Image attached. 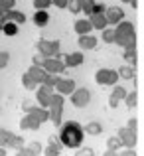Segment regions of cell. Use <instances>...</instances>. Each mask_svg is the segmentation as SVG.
I'll return each mask as SVG.
<instances>
[{
	"instance_id": "obj_1",
	"label": "cell",
	"mask_w": 144,
	"mask_h": 156,
	"mask_svg": "<svg viewBox=\"0 0 144 156\" xmlns=\"http://www.w3.org/2000/svg\"><path fill=\"white\" fill-rule=\"evenodd\" d=\"M83 134H85V130L81 129L79 122L67 121L63 126H61L59 140H61V144L67 146V148H77V146L83 142Z\"/></svg>"
},
{
	"instance_id": "obj_2",
	"label": "cell",
	"mask_w": 144,
	"mask_h": 156,
	"mask_svg": "<svg viewBox=\"0 0 144 156\" xmlns=\"http://www.w3.org/2000/svg\"><path fill=\"white\" fill-rule=\"evenodd\" d=\"M114 42L125 50H136V34L132 22H121L114 30Z\"/></svg>"
},
{
	"instance_id": "obj_3",
	"label": "cell",
	"mask_w": 144,
	"mask_h": 156,
	"mask_svg": "<svg viewBox=\"0 0 144 156\" xmlns=\"http://www.w3.org/2000/svg\"><path fill=\"white\" fill-rule=\"evenodd\" d=\"M61 113H63V97H61V93L59 95L53 93L51 103H49V119H51L55 125H59L61 122Z\"/></svg>"
},
{
	"instance_id": "obj_4",
	"label": "cell",
	"mask_w": 144,
	"mask_h": 156,
	"mask_svg": "<svg viewBox=\"0 0 144 156\" xmlns=\"http://www.w3.org/2000/svg\"><path fill=\"white\" fill-rule=\"evenodd\" d=\"M36 48L40 50L44 57H57V53H59V42H55V40H40L38 44H36Z\"/></svg>"
},
{
	"instance_id": "obj_5",
	"label": "cell",
	"mask_w": 144,
	"mask_h": 156,
	"mask_svg": "<svg viewBox=\"0 0 144 156\" xmlns=\"http://www.w3.org/2000/svg\"><path fill=\"white\" fill-rule=\"evenodd\" d=\"M99 85H114L118 79V71H113V69H99L95 75Z\"/></svg>"
},
{
	"instance_id": "obj_6",
	"label": "cell",
	"mask_w": 144,
	"mask_h": 156,
	"mask_svg": "<svg viewBox=\"0 0 144 156\" xmlns=\"http://www.w3.org/2000/svg\"><path fill=\"white\" fill-rule=\"evenodd\" d=\"M22 138L20 136H16V134H12V133H8V130H4V129H0V146H12V148H20L22 146Z\"/></svg>"
},
{
	"instance_id": "obj_7",
	"label": "cell",
	"mask_w": 144,
	"mask_h": 156,
	"mask_svg": "<svg viewBox=\"0 0 144 156\" xmlns=\"http://www.w3.org/2000/svg\"><path fill=\"white\" fill-rule=\"evenodd\" d=\"M118 138L122 140L125 146L134 148V144H136V130H132L130 126H125V129H121V133H118Z\"/></svg>"
},
{
	"instance_id": "obj_8",
	"label": "cell",
	"mask_w": 144,
	"mask_h": 156,
	"mask_svg": "<svg viewBox=\"0 0 144 156\" xmlns=\"http://www.w3.org/2000/svg\"><path fill=\"white\" fill-rule=\"evenodd\" d=\"M42 67L46 69V71H49V73H59V71L65 69V63H61L57 57H46L44 63H42Z\"/></svg>"
},
{
	"instance_id": "obj_9",
	"label": "cell",
	"mask_w": 144,
	"mask_h": 156,
	"mask_svg": "<svg viewBox=\"0 0 144 156\" xmlns=\"http://www.w3.org/2000/svg\"><path fill=\"white\" fill-rule=\"evenodd\" d=\"M40 125H42V121H40L34 113H28L26 117L20 121V129H26V130H36V129H40Z\"/></svg>"
},
{
	"instance_id": "obj_10",
	"label": "cell",
	"mask_w": 144,
	"mask_h": 156,
	"mask_svg": "<svg viewBox=\"0 0 144 156\" xmlns=\"http://www.w3.org/2000/svg\"><path fill=\"white\" fill-rule=\"evenodd\" d=\"M51 95H53L51 87L46 85V83H42V87L38 89V103L42 107H49V103H51Z\"/></svg>"
},
{
	"instance_id": "obj_11",
	"label": "cell",
	"mask_w": 144,
	"mask_h": 156,
	"mask_svg": "<svg viewBox=\"0 0 144 156\" xmlns=\"http://www.w3.org/2000/svg\"><path fill=\"white\" fill-rule=\"evenodd\" d=\"M71 101H73V105H75V107H85V105L89 103V91L85 87L75 89L73 95H71Z\"/></svg>"
},
{
	"instance_id": "obj_12",
	"label": "cell",
	"mask_w": 144,
	"mask_h": 156,
	"mask_svg": "<svg viewBox=\"0 0 144 156\" xmlns=\"http://www.w3.org/2000/svg\"><path fill=\"white\" fill-rule=\"evenodd\" d=\"M105 16H107V22L109 24H121L125 14H122V10L118 6H111V8H107Z\"/></svg>"
},
{
	"instance_id": "obj_13",
	"label": "cell",
	"mask_w": 144,
	"mask_h": 156,
	"mask_svg": "<svg viewBox=\"0 0 144 156\" xmlns=\"http://www.w3.org/2000/svg\"><path fill=\"white\" fill-rule=\"evenodd\" d=\"M30 73L32 77H34L36 81H38V83H46L47 81V77H49V71H46V69H42L40 67V65H34V67H30Z\"/></svg>"
},
{
	"instance_id": "obj_14",
	"label": "cell",
	"mask_w": 144,
	"mask_h": 156,
	"mask_svg": "<svg viewBox=\"0 0 144 156\" xmlns=\"http://www.w3.org/2000/svg\"><path fill=\"white\" fill-rule=\"evenodd\" d=\"M55 89L61 93V95H69V93L75 91V83H73L71 79H59L55 85Z\"/></svg>"
},
{
	"instance_id": "obj_15",
	"label": "cell",
	"mask_w": 144,
	"mask_h": 156,
	"mask_svg": "<svg viewBox=\"0 0 144 156\" xmlns=\"http://www.w3.org/2000/svg\"><path fill=\"white\" fill-rule=\"evenodd\" d=\"M63 61H65V67H77V65L83 63V53H81V51L69 53V55L63 57Z\"/></svg>"
},
{
	"instance_id": "obj_16",
	"label": "cell",
	"mask_w": 144,
	"mask_h": 156,
	"mask_svg": "<svg viewBox=\"0 0 144 156\" xmlns=\"http://www.w3.org/2000/svg\"><path fill=\"white\" fill-rule=\"evenodd\" d=\"M121 99H126V91L122 87H114L113 93H111V97H109V105L111 107H117Z\"/></svg>"
},
{
	"instance_id": "obj_17",
	"label": "cell",
	"mask_w": 144,
	"mask_h": 156,
	"mask_svg": "<svg viewBox=\"0 0 144 156\" xmlns=\"http://www.w3.org/2000/svg\"><path fill=\"white\" fill-rule=\"evenodd\" d=\"M4 18H6V22H14V24L26 22V16H24L22 12H16V10H6L4 12Z\"/></svg>"
},
{
	"instance_id": "obj_18",
	"label": "cell",
	"mask_w": 144,
	"mask_h": 156,
	"mask_svg": "<svg viewBox=\"0 0 144 156\" xmlns=\"http://www.w3.org/2000/svg\"><path fill=\"white\" fill-rule=\"evenodd\" d=\"M79 48H83V50H95L97 48V40L93 38V36H79Z\"/></svg>"
},
{
	"instance_id": "obj_19",
	"label": "cell",
	"mask_w": 144,
	"mask_h": 156,
	"mask_svg": "<svg viewBox=\"0 0 144 156\" xmlns=\"http://www.w3.org/2000/svg\"><path fill=\"white\" fill-rule=\"evenodd\" d=\"M61 140H57V138H49V144H47V148H46V154L47 156H57V154H61Z\"/></svg>"
},
{
	"instance_id": "obj_20",
	"label": "cell",
	"mask_w": 144,
	"mask_h": 156,
	"mask_svg": "<svg viewBox=\"0 0 144 156\" xmlns=\"http://www.w3.org/2000/svg\"><path fill=\"white\" fill-rule=\"evenodd\" d=\"M91 24H93V28H97V30H105L109 22H107L105 14H91Z\"/></svg>"
},
{
	"instance_id": "obj_21",
	"label": "cell",
	"mask_w": 144,
	"mask_h": 156,
	"mask_svg": "<svg viewBox=\"0 0 144 156\" xmlns=\"http://www.w3.org/2000/svg\"><path fill=\"white\" fill-rule=\"evenodd\" d=\"M91 30H93L91 20H79V22H75V32H79V36H85Z\"/></svg>"
},
{
	"instance_id": "obj_22",
	"label": "cell",
	"mask_w": 144,
	"mask_h": 156,
	"mask_svg": "<svg viewBox=\"0 0 144 156\" xmlns=\"http://www.w3.org/2000/svg\"><path fill=\"white\" fill-rule=\"evenodd\" d=\"M107 146H109V148H107V154H117V150H118V146H122V140L121 138H117V136H111L109 140H107Z\"/></svg>"
},
{
	"instance_id": "obj_23",
	"label": "cell",
	"mask_w": 144,
	"mask_h": 156,
	"mask_svg": "<svg viewBox=\"0 0 144 156\" xmlns=\"http://www.w3.org/2000/svg\"><path fill=\"white\" fill-rule=\"evenodd\" d=\"M42 152V146L38 144V142H32L28 148H18V154H22V156H28V154H40Z\"/></svg>"
},
{
	"instance_id": "obj_24",
	"label": "cell",
	"mask_w": 144,
	"mask_h": 156,
	"mask_svg": "<svg viewBox=\"0 0 144 156\" xmlns=\"http://www.w3.org/2000/svg\"><path fill=\"white\" fill-rule=\"evenodd\" d=\"M118 75L125 77V79H136V71H134V65H125V67H121V71H118Z\"/></svg>"
},
{
	"instance_id": "obj_25",
	"label": "cell",
	"mask_w": 144,
	"mask_h": 156,
	"mask_svg": "<svg viewBox=\"0 0 144 156\" xmlns=\"http://www.w3.org/2000/svg\"><path fill=\"white\" fill-rule=\"evenodd\" d=\"M34 22L38 24V26H46V24L49 22V14H47L46 10H38L34 14Z\"/></svg>"
},
{
	"instance_id": "obj_26",
	"label": "cell",
	"mask_w": 144,
	"mask_h": 156,
	"mask_svg": "<svg viewBox=\"0 0 144 156\" xmlns=\"http://www.w3.org/2000/svg\"><path fill=\"white\" fill-rule=\"evenodd\" d=\"M22 83H24L26 89H36V87H38V81H36L30 73H24V75H22Z\"/></svg>"
},
{
	"instance_id": "obj_27",
	"label": "cell",
	"mask_w": 144,
	"mask_h": 156,
	"mask_svg": "<svg viewBox=\"0 0 144 156\" xmlns=\"http://www.w3.org/2000/svg\"><path fill=\"white\" fill-rule=\"evenodd\" d=\"M4 34H6V36H16V34H18V24H14V22H6V24H4Z\"/></svg>"
},
{
	"instance_id": "obj_28",
	"label": "cell",
	"mask_w": 144,
	"mask_h": 156,
	"mask_svg": "<svg viewBox=\"0 0 144 156\" xmlns=\"http://www.w3.org/2000/svg\"><path fill=\"white\" fill-rule=\"evenodd\" d=\"M93 8H95V0H81V10H83L85 14L91 16L93 14Z\"/></svg>"
},
{
	"instance_id": "obj_29",
	"label": "cell",
	"mask_w": 144,
	"mask_h": 156,
	"mask_svg": "<svg viewBox=\"0 0 144 156\" xmlns=\"http://www.w3.org/2000/svg\"><path fill=\"white\" fill-rule=\"evenodd\" d=\"M103 130V126L99 125V122H89L87 126H85V133H89V134H99Z\"/></svg>"
},
{
	"instance_id": "obj_30",
	"label": "cell",
	"mask_w": 144,
	"mask_h": 156,
	"mask_svg": "<svg viewBox=\"0 0 144 156\" xmlns=\"http://www.w3.org/2000/svg\"><path fill=\"white\" fill-rule=\"evenodd\" d=\"M125 59L130 65H136V50H125Z\"/></svg>"
},
{
	"instance_id": "obj_31",
	"label": "cell",
	"mask_w": 144,
	"mask_h": 156,
	"mask_svg": "<svg viewBox=\"0 0 144 156\" xmlns=\"http://www.w3.org/2000/svg\"><path fill=\"white\" fill-rule=\"evenodd\" d=\"M49 4H53V0H34V6L36 10H46Z\"/></svg>"
},
{
	"instance_id": "obj_32",
	"label": "cell",
	"mask_w": 144,
	"mask_h": 156,
	"mask_svg": "<svg viewBox=\"0 0 144 156\" xmlns=\"http://www.w3.org/2000/svg\"><path fill=\"white\" fill-rule=\"evenodd\" d=\"M126 103H128L130 107H136V103H138V93L136 91L126 93Z\"/></svg>"
},
{
	"instance_id": "obj_33",
	"label": "cell",
	"mask_w": 144,
	"mask_h": 156,
	"mask_svg": "<svg viewBox=\"0 0 144 156\" xmlns=\"http://www.w3.org/2000/svg\"><path fill=\"white\" fill-rule=\"evenodd\" d=\"M67 8L71 12H79L81 10V0H67Z\"/></svg>"
},
{
	"instance_id": "obj_34",
	"label": "cell",
	"mask_w": 144,
	"mask_h": 156,
	"mask_svg": "<svg viewBox=\"0 0 144 156\" xmlns=\"http://www.w3.org/2000/svg\"><path fill=\"white\" fill-rule=\"evenodd\" d=\"M14 2H16V0H0V8H2L4 12L12 10V8H14Z\"/></svg>"
},
{
	"instance_id": "obj_35",
	"label": "cell",
	"mask_w": 144,
	"mask_h": 156,
	"mask_svg": "<svg viewBox=\"0 0 144 156\" xmlns=\"http://www.w3.org/2000/svg\"><path fill=\"white\" fill-rule=\"evenodd\" d=\"M103 40H105V42H114V30H113V28H111V30H105Z\"/></svg>"
},
{
	"instance_id": "obj_36",
	"label": "cell",
	"mask_w": 144,
	"mask_h": 156,
	"mask_svg": "<svg viewBox=\"0 0 144 156\" xmlns=\"http://www.w3.org/2000/svg\"><path fill=\"white\" fill-rule=\"evenodd\" d=\"M8 57H10V55H8V51H2V53H0V67H4V65L8 63Z\"/></svg>"
},
{
	"instance_id": "obj_37",
	"label": "cell",
	"mask_w": 144,
	"mask_h": 156,
	"mask_svg": "<svg viewBox=\"0 0 144 156\" xmlns=\"http://www.w3.org/2000/svg\"><path fill=\"white\" fill-rule=\"evenodd\" d=\"M53 4H55L57 8H65L67 6V0H53Z\"/></svg>"
},
{
	"instance_id": "obj_38",
	"label": "cell",
	"mask_w": 144,
	"mask_h": 156,
	"mask_svg": "<svg viewBox=\"0 0 144 156\" xmlns=\"http://www.w3.org/2000/svg\"><path fill=\"white\" fill-rule=\"evenodd\" d=\"M136 125H138V121H136V119H130V121H128V126H130L132 130H136Z\"/></svg>"
},
{
	"instance_id": "obj_39",
	"label": "cell",
	"mask_w": 144,
	"mask_h": 156,
	"mask_svg": "<svg viewBox=\"0 0 144 156\" xmlns=\"http://www.w3.org/2000/svg\"><path fill=\"white\" fill-rule=\"evenodd\" d=\"M34 63H36V65H42V63H44L42 55H34Z\"/></svg>"
},
{
	"instance_id": "obj_40",
	"label": "cell",
	"mask_w": 144,
	"mask_h": 156,
	"mask_svg": "<svg viewBox=\"0 0 144 156\" xmlns=\"http://www.w3.org/2000/svg\"><path fill=\"white\" fill-rule=\"evenodd\" d=\"M122 2H126V4H130L132 8H136V0H122Z\"/></svg>"
},
{
	"instance_id": "obj_41",
	"label": "cell",
	"mask_w": 144,
	"mask_h": 156,
	"mask_svg": "<svg viewBox=\"0 0 144 156\" xmlns=\"http://www.w3.org/2000/svg\"><path fill=\"white\" fill-rule=\"evenodd\" d=\"M4 24H6V18H4V16H2V18H0V32L4 30Z\"/></svg>"
},
{
	"instance_id": "obj_42",
	"label": "cell",
	"mask_w": 144,
	"mask_h": 156,
	"mask_svg": "<svg viewBox=\"0 0 144 156\" xmlns=\"http://www.w3.org/2000/svg\"><path fill=\"white\" fill-rule=\"evenodd\" d=\"M79 154H93V150H89V148H81V152Z\"/></svg>"
},
{
	"instance_id": "obj_43",
	"label": "cell",
	"mask_w": 144,
	"mask_h": 156,
	"mask_svg": "<svg viewBox=\"0 0 144 156\" xmlns=\"http://www.w3.org/2000/svg\"><path fill=\"white\" fill-rule=\"evenodd\" d=\"M6 154V148H4V146H0V156H4Z\"/></svg>"
},
{
	"instance_id": "obj_44",
	"label": "cell",
	"mask_w": 144,
	"mask_h": 156,
	"mask_svg": "<svg viewBox=\"0 0 144 156\" xmlns=\"http://www.w3.org/2000/svg\"><path fill=\"white\" fill-rule=\"evenodd\" d=\"M2 16H4V10H2V8H0V18H2Z\"/></svg>"
}]
</instances>
